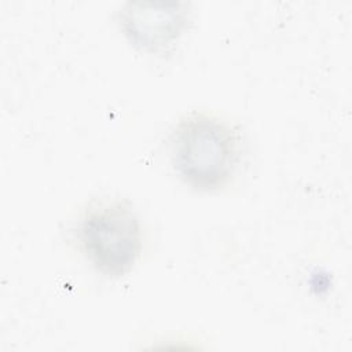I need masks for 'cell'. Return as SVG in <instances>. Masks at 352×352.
Segmentation results:
<instances>
[{"mask_svg": "<svg viewBox=\"0 0 352 352\" xmlns=\"http://www.w3.org/2000/svg\"><path fill=\"white\" fill-rule=\"evenodd\" d=\"M170 154L176 173L188 187L199 192L217 191L235 176L241 160L239 136L216 116L191 113L175 126Z\"/></svg>", "mask_w": 352, "mask_h": 352, "instance_id": "obj_1", "label": "cell"}, {"mask_svg": "<svg viewBox=\"0 0 352 352\" xmlns=\"http://www.w3.org/2000/svg\"><path fill=\"white\" fill-rule=\"evenodd\" d=\"M80 248L102 275L121 278L138 263L143 232L132 205L124 199H102L85 209L77 230Z\"/></svg>", "mask_w": 352, "mask_h": 352, "instance_id": "obj_2", "label": "cell"}, {"mask_svg": "<svg viewBox=\"0 0 352 352\" xmlns=\"http://www.w3.org/2000/svg\"><path fill=\"white\" fill-rule=\"evenodd\" d=\"M191 22L186 3H126L118 11L122 34L138 51L166 56L180 43Z\"/></svg>", "mask_w": 352, "mask_h": 352, "instance_id": "obj_3", "label": "cell"}]
</instances>
